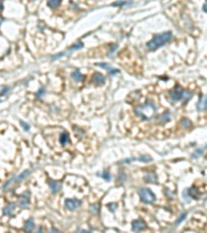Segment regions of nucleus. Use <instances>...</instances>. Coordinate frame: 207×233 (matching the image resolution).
Returning <instances> with one entry per match:
<instances>
[{
  "label": "nucleus",
  "mask_w": 207,
  "mask_h": 233,
  "mask_svg": "<svg viewBox=\"0 0 207 233\" xmlns=\"http://www.w3.org/2000/svg\"><path fill=\"white\" fill-rule=\"evenodd\" d=\"M91 210H92V211H95V213H97V211H99V204L91 205Z\"/></svg>",
  "instance_id": "26"
},
{
  "label": "nucleus",
  "mask_w": 207,
  "mask_h": 233,
  "mask_svg": "<svg viewBox=\"0 0 207 233\" xmlns=\"http://www.w3.org/2000/svg\"><path fill=\"white\" fill-rule=\"evenodd\" d=\"M168 120H170V113L169 112H165V113L160 116V121H162V122H167Z\"/></svg>",
  "instance_id": "19"
},
{
  "label": "nucleus",
  "mask_w": 207,
  "mask_h": 233,
  "mask_svg": "<svg viewBox=\"0 0 207 233\" xmlns=\"http://www.w3.org/2000/svg\"><path fill=\"white\" fill-rule=\"evenodd\" d=\"M81 204H82L81 200L78 199H67L65 200V203H64L65 207L67 209H69V210H76Z\"/></svg>",
  "instance_id": "6"
},
{
  "label": "nucleus",
  "mask_w": 207,
  "mask_h": 233,
  "mask_svg": "<svg viewBox=\"0 0 207 233\" xmlns=\"http://www.w3.org/2000/svg\"><path fill=\"white\" fill-rule=\"evenodd\" d=\"M60 143H61V145L62 146H64L65 144L68 142V140H69V136H68V134H67L66 132H63V133H61V135H60Z\"/></svg>",
  "instance_id": "15"
},
{
  "label": "nucleus",
  "mask_w": 207,
  "mask_h": 233,
  "mask_svg": "<svg viewBox=\"0 0 207 233\" xmlns=\"http://www.w3.org/2000/svg\"><path fill=\"white\" fill-rule=\"evenodd\" d=\"M72 77H73V79L75 81H77V82H81V81L83 80L82 74H81L80 72L78 71V69H76V71L73 72V74H72Z\"/></svg>",
  "instance_id": "16"
},
{
  "label": "nucleus",
  "mask_w": 207,
  "mask_h": 233,
  "mask_svg": "<svg viewBox=\"0 0 207 233\" xmlns=\"http://www.w3.org/2000/svg\"><path fill=\"white\" fill-rule=\"evenodd\" d=\"M185 216H187V213H183L182 214H181V216H180V218H179L178 219V220L177 221H176V225H178V224H180L181 222H182V221L183 220H184V219H185Z\"/></svg>",
  "instance_id": "22"
},
{
  "label": "nucleus",
  "mask_w": 207,
  "mask_h": 233,
  "mask_svg": "<svg viewBox=\"0 0 207 233\" xmlns=\"http://www.w3.org/2000/svg\"><path fill=\"white\" fill-rule=\"evenodd\" d=\"M29 200H30V192L29 191H25L22 195L20 196L19 199V203L21 207H26L29 204Z\"/></svg>",
  "instance_id": "8"
},
{
  "label": "nucleus",
  "mask_w": 207,
  "mask_h": 233,
  "mask_svg": "<svg viewBox=\"0 0 207 233\" xmlns=\"http://www.w3.org/2000/svg\"><path fill=\"white\" fill-rule=\"evenodd\" d=\"M2 11H3V3H2V1H0V14Z\"/></svg>",
  "instance_id": "34"
},
{
  "label": "nucleus",
  "mask_w": 207,
  "mask_h": 233,
  "mask_svg": "<svg viewBox=\"0 0 207 233\" xmlns=\"http://www.w3.org/2000/svg\"><path fill=\"white\" fill-rule=\"evenodd\" d=\"M34 229V221L32 218L28 219L24 224V231L26 233H31Z\"/></svg>",
  "instance_id": "11"
},
{
  "label": "nucleus",
  "mask_w": 207,
  "mask_h": 233,
  "mask_svg": "<svg viewBox=\"0 0 207 233\" xmlns=\"http://www.w3.org/2000/svg\"><path fill=\"white\" fill-rule=\"evenodd\" d=\"M20 123H21V125H22V127L24 129V130H29V129H30V127H29V124L28 123H26V122H24V121H20Z\"/></svg>",
  "instance_id": "23"
},
{
  "label": "nucleus",
  "mask_w": 207,
  "mask_h": 233,
  "mask_svg": "<svg viewBox=\"0 0 207 233\" xmlns=\"http://www.w3.org/2000/svg\"><path fill=\"white\" fill-rule=\"evenodd\" d=\"M96 65L104 67V69H107V71L109 72V74L112 75V76H114L115 74H118V73H119V71H118V69H115L114 67H112L111 65H109L108 63H96Z\"/></svg>",
  "instance_id": "13"
},
{
  "label": "nucleus",
  "mask_w": 207,
  "mask_h": 233,
  "mask_svg": "<svg viewBox=\"0 0 207 233\" xmlns=\"http://www.w3.org/2000/svg\"><path fill=\"white\" fill-rule=\"evenodd\" d=\"M82 48H83V44L81 43V41H78V43H76L75 45H73L69 49H67L65 52L59 53V54H57V55H54V56L52 57V59H53V60H54V59H57L58 57H61V56H65V55L68 54V53H72L73 51L79 50V49H82Z\"/></svg>",
  "instance_id": "5"
},
{
  "label": "nucleus",
  "mask_w": 207,
  "mask_h": 233,
  "mask_svg": "<svg viewBox=\"0 0 207 233\" xmlns=\"http://www.w3.org/2000/svg\"><path fill=\"white\" fill-rule=\"evenodd\" d=\"M125 4H129V2H115L113 3V6H117V5H125Z\"/></svg>",
  "instance_id": "27"
},
{
  "label": "nucleus",
  "mask_w": 207,
  "mask_h": 233,
  "mask_svg": "<svg viewBox=\"0 0 207 233\" xmlns=\"http://www.w3.org/2000/svg\"><path fill=\"white\" fill-rule=\"evenodd\" d=\"M48 183H49V186H50L51 191H52V193H58L60 191V189H61V183H60L59 181L49 179Z\"/></svg>",
  "instance_id": "9"
},
{
  "label": "nucleus",
  "mask_w": 207,
  "mask_h": 233,
  "mask_svg": "<svg viewBox=\"0 0 207 233\" xmlns=\"http://www.w3.org/2000/svg\"><path fill=\"white\" fill-rule=\"evenodd\" d=\"M207 107V97L205 95H201L199 99V102L197 103V109L199 111H202L204 109H206Z\"/></svg>",
  "instance_id": "12"
},
{
  "label": "nucleus",
  "mask_w": 207,
  "mask_h": 233,
  "mask_svg": "<svg viewBox=\"0 0 207 233\" xmlns=\"http://www.w3.org/2000/svg\"><path fill=\"white\" fill-rule=\"evenodd\" d=\"M16 208V204L15 203H8V205H5L3 208V214L4 216H11L14 214V211H15Z\"/></svg>",
  "instance_id": "10"
},
{
  "label": "nucleus",
  "mask_w": 207,
  "mask_h": 233,
  "mask_svg": "<svg viewBox=\"0 0 207 233\" xmlns=\"http://www.w3.org/2000/svg\"><path fill=\"white\" fill-rule=\"evenodd\" d=\"M103 177H104L105 179H106V180H109V179H110V176H109V173H108V172H104Z\"/></svg>",
  "instance_id": "29"
},
{
  "label": "nucleus",
  "mask_w": 207,
  "mask_h": 233,
  "mask_svg": "<svg viewBox=\"0 0 207 233\" xmlns=\"http://www.w3.org/2000/svg\"><path fill=\"white\" fill-rule=\"evenodd\" d=\"M50 233H61V232H60L58 229H56V228H53V229L50 230Z\"/></svg>",
  "instance_id": "31"
},
{
  "label": "nucleus",
  "mask_w": 207,
  "mask_h": 233,
  "mask_svg": "<svg viewBox=\"0 0 207 233\" xmlns=\"http://www.w3.org/2000/svg\"><path fill=\"white\" fill-rule=\"evenodd\" d=\"M38 233H43V228L39 227V228H38Z\"/></svg>",
  "instance_id": "35"
},
{
  "label": "nucleus",
  "mask_w": 207,
  "mask_h": 233,
  "mask_svg": "<svg viewBox=\"0 0 207 233\" xmlns=\"http://www.w3.org/2000/svg\"><path fill=\"white\" fill-rule=\"evenodd\" d=\"M172 38V32L166 31L163 33H159L152 37V39L147 43V49L150 51H154L159 49L160 47L166 45L167 43Z\"/></svg>",
  "instance_id": "2"
},
{
  "label": "nucleus",
  "mask_w": 207,
  "mask_h": 233,
  "mask_svg": "<svg viewBox=\"0 0 207 233\" xmlns=\"http://www.w3.org/2000/svg\"><path fill=\"white\" fill-rule=\"evenodd\" d=\"M139 161H142V162H150L151 161V158L148 157V155H146V157H144V155H142V157L140 158H138Z\"/></svg>",
  "instance_id": "24"
},
{
  "label": "nucleus",
  "mask_w": 207,
  "mask_h": 233,
  "mask_svg": "<svg viewBox=\"0 0 207 233\" xmlns=\"http://www.w3.org/2000/svg\"><path fill=\"white\" fill-rule=\"evenodd\" d=\"M93 82L97 85H103L105 83V77L99 73H95L93 75Z\"/></svg>",
  "instance_id": "14"
},
{
  "label": "nucleus",
  "mask_w": 207,
  "mask_h": 233,
  "mask_svg": "<svg viewBox=\"0 0 207 233\" xmlns=\"http://www.w3.org/2000/svg\"><path fill=\"white\" fill-rule=\"evenodd\" d=\"M135 113L137 114V116H139L143 120H150L157 114V107H155L153 102L147 101L146 103L137 107L136 110H135Z\"/></svg>",
  "instance_id": "1"
},
{
  "label": "nucleus",
  "mask_w": 207,
  "mask_h": 233,
  "mask_svg": "<svg viewBox=\"0 0 207 233\" xmlns=\"http://www.w3.org/2000/svg\"><path fill=\"white\" fill-rule=\"evenodd\" d=\"M132 231L141 232L146 228V224L143 220H142V219H138V220H136V221L132 222Z\"/></svg>",
  "instance_id": "7"
},
{
  "label": "nucleus",
  "mask_w": 207,
  "mask_h": 233,
  "mask_svg": "<svg viewBox=\"0 0 207 233\" xmlns=\"http://www.w3.org/2000/svg\"><path fill=\"white\" fill-rule=\"evenodd\" d=\"M60 4V1L59 0H52V1H49L48 2V5L50 6L51 8H57L58 5Z\"/></svg>",
  "instance_id": "20"
},
{
  "label": "nucleus",
  "mask_w": 207,
  "mask_h": 233,
  "mask_svg": "<svg viewBox=\"0 0 207 233\" xmlns=\"http://www.w3.org/2000/svg\"><path fill=\"white\" fill-rule=\"evenodd\" d=\"M29 174H30V170H25V171H23L19 176L16 177V181H18V182H19V181L24 180L26 177H28Z\"/></svg>",
  "instance_id": "17"
},
{
  "label": "nucleus",
  "mask_w": 207,
  "mask_h": 233,
  "mask_svg": "<svg viewBox=\"0 0 207 233\" xmlns=\"http://www.w3.org/2000/svg\"><path fill=\"white\" fill-rule=\"evenodd\" d=\"M181 125H182L183 127H190V121L188 119H187V118H183V119L181 120Z\"/></svg>",
  "instance_id": "21"
},
{
  "label": "nucleus",
  "mask_w": 207,
  "mask_h": 233,
  "mask_svg": "<svg viewBox=\"0 0 207 233\" xmlns=\"http://www.w3.org/2000/svg\"><path fill=\"white\" fill-rule=\"evenodd\" d=\"M8 90V87H4V88H2L1 89V91H0V94L1 95H3V94H6V91Z\"/></svg>",
  "instance_id": "28"
},
{
  "label": "nucleus",
  "mask_w": 207,
  "mask_h": 233,
  "mask_svg": "<svg viewBox=\"0 0 207 233\" xmlns=\"http://www.w3.org/2000/svg\"><path fill=\"white\" fill-rule=\"evenodd\" d=\"M139 196H140L142 202H144L146 204L153 203L155 201V199H157L155 195L151 192L149 189H146V188H142L139 190Z\"/></svg>",
  "instance_id": "4"
},
{
  "label": "nucleus",
  "mask_w": 207,
  "mask_h": 233,
  "mask_svg": "<svg viewBox=\"0 0 207 233\" xmlns=\"http://www.w3.org/2000/svg\"><path fill=\"white\" fill-rule=\"evenodd\" d=\"M192 97L193 92L184 90L181 86H175L173 89L170 90L169 93V99L172 103H177L180 100H183V102H187Z\"/></svg>",
  "instance_id": "3"
},
{
  "label": "nucleus",
  "mask_w": 207,
  "mask_h": 233,
  "mask_svg": "<svg viewBox=\"0 0 207 233\" xmlns=\"http://www.w3.org/2000/svg\"><path fill=\"white\" fill-rule=\"evenodd\" d=\"M203 11H205V13H207V1L204 3V5H203Z\"/></svg>",
  "instance_id": "33"
},
{
  "label": "nucleus",
  "mask_w": 207,
  "mask_h": 233,
  "mask_svg": "<svg viewBox=\"0 0 207 233\" xmlns=\"http://www.w3.org/2000/svg\"><path fill=\"white\" fill-rule=\"evenodd\" d=\"M76 233H90V232L86 231V230H83V229H79V230H77Z\"/></svg>",
  "instance_id": "32"
},
{
  "label": "nucleus",
  "mask_w": 207,
  "mask_h": 233,
  "mask_svg": "<svg viewBox=\"0 0 207 233\" xmlns=\"http://www.w3.org/2000/svg\"><path fill=\"white\" fill-rule=\"evenodd\" d=\"M108 207H109V209H110V210H112V211H114V210H115V208H114V207H115V204H108Z\"/></svg>",
  "instance_id": "30"
},
{
  "label": "nucleus",
  "mask_w": 207,
  "mask_h": 233,
  "mask_svg": "<svg viewBox=\"0 0 207 233\" xmlns=\"http://www.w3.org/2000/svg\"><path fill=\"white\" fill-rule=\"evenodd\" d=\"M144 179H145L146 182H150V183L157 182V175H155V174H147Z\"/></svg>",
  "instance_id": "18"
},
{
  "label": "nucleus",
  "mask_w": 207,
  "mask_h": 233,
  "mask_svg": "<svg viewBox=\"0 0 207 233\" xmlns=\"http://www.w3.org/2000/svg\"><path fill=\"white\" fill-rule=\"evenodd\" d=\"M11 181H13V178L8 179V181H6V182H5V183H4V185H3V186H2V190H4V191H5V190H6V189H8V186H10V185H11Z\"/></svg>",
  "instance_id": "25"
}]
</instances>
